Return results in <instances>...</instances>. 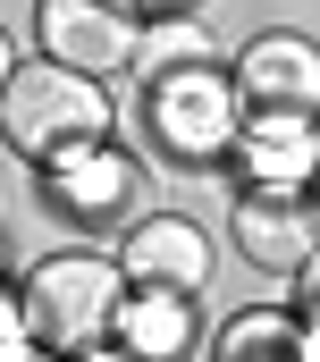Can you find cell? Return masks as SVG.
I'll use <instances>...</instances> for the list:
<instances>
[{
    "label": "cell",
    "mask_w": 320,
    "mask_h": 362,
    "mask_svg": "<svg viewBox=\"0 0 320 362\" xmlns=\"http://www.w3.org/2000/svg\"><path fill=\"white\" fill-rule=\"evenodd\" d=\"M118 8H135V17H185L194 0H118Z\"/></svg>",
    "instance_id": "obj_15"
},
{
    "label": "cell",
    "mask_w": 320,
    "mask_h": 362,
    "mask_svg": "<svg viewBox=\"0 0 320 362\" xmlns=\"http://www.w3.org/2000/svg\"><path fill=\"white\" fill-rule=\"evenodd\" d=\"M135 34H144V17L118 0H34V59H59L93 85L135 68Z\"/></svg>",
    "instance_id": "obj_5"
},
{
    "label": "cell",
    "mask_w": 320,
    "mask_h": 362,
    "mask_svg": "<svg viewBox=\"0 0 320 362\" xmlns=\"http://www.w3.org/2000/svg\"><path fill=\"white\" fill-rule=\"evenodd\" d=\"M118 303H127V278L101 245H68V253H42L34 270L17 278V312H25V337L42 354H84V346H110L118 329Z\"/></svg>",
    "instance_id": "obj_2"
},
{
    "label": "cell",
    "mask_w": 320,
    "mask_h": 362,
    "mask_svg": "<svg viewBox=\"0 0 320 362\" xmlns=\"http://www.w3.org/2000/svg\"><path fill=\"white\" fill-rule=\"evenodd\" d=\"M0 286H17V270H8V245H0Z\"/></svg>",
    "instance_id": "obj_19"
},
{
    "label": "cell",
    "mask_w": 320,
    "mask_h": 362,
    "mask_svg": "<svg viewBox=\"0 0 320 362\" xmlns=\"http://www.w3.org/2000/svg\"><path fill=\"white\" fill-rule=\"evenodd\" d=\"M59 362H135V354H118V346H84V354H59Z\"/></svg>",
    "instance_id": "obj_16"
},
{
    "label": "cell",
    "mask_w": 320,
    "mask_h": 362,
    "mask_svg": "<svg viewBox=\"0 0 320 362\" xmlns=\"http://www.w3.org/2000/svg\"><path fill=\"white\" fill-rule=\"evenodd\" d=\"M219 59V34L185 8V17H144V34H135V68L144 76H168V68H211Z\"/></svg>",
    "instance_id": "obj_12"
},
{
    "label": "cell",
    "mask_w": 320,
    "mask_h": 362,
    "mask_svg": "<svg viewBox=\"0 0 320 362\" xmlns=\"http://www.w3.org/2000/svg\"><path fill=\"white\" fill-rule=\"evenodd\" d=\"M110 346L135 362H194L202 346V295H160V286H127Z\"/></svg>",
    "instance_id": "obj_10"
},
{
    "label": "cell",
    "mask_w": 320,
    "mask_h": 362,
    "mask_svg": "<svg viewBox=\"0 0 320 362\" xmlns=\"http://www.w3.org/2000/svg\"><path fill=\"white\" fill-rule=\"evenodd\" d=\"M312 118H320V110H312Z\"/></svg>",
    "instance_id": "obj_21"
},
{
    "label": "cell",
    "mask_w": 320,
    "mask_h": 362,
    "mask_svg": "<svg viewBox=\"0 0 320 362\" xmlns=\"http://www.w3.org/2000/svg\"><path fill=\"white\" fill-rule=\"evenodd\" d=\"M236 127H244V101L228 85V59L144 76V144L168 169H219L228 144H236Z\"/></svg>",
    "instance_id": "obj_3"
},
{
    "label": "cell",
    "mask_w": 320,
    "mask_h": 362,
    "mask_svg": "<svg viewBox=\"0 0 320 362\" xmlns=\"http://www.w3.org/2000/svg\"><path fill=\"white\" fill-rule=\"evenodd\" d=\"M219 169H236V194H304L320 177V118L312 110H244Z\"/></svg>",
    "instance_id": "obj_7"
},
{
    "label": "cell",
    "mask_w": 320,
    "mask_h": 362,
    "mask_svg": "<svg viewBox=\"0 0 320 362\" xmlns=\"http://www.w3.org/2000/svg\"><path fill=\"white\" fill-rule=\"evenodd\" d=\"M228 236H236V262H253L261 278H295L320 253V219L304 194H236Z\"/></svg>",
    "instance_id": "obj_9"
},
{
    "label": "cell",
    "mask_w": 320,
    "mask_h": 362,
    "mask_svg": "<svg viewBox=\"0 0 320 362\" xmlns=\"http://www.w3.org/2000/svg\"><path fill=\"white\" fill-rule=\"evenodd\" d=\"M110 262H118L127 286H160V295H202L211 270H219L211 228H202V219H185V211H135Z\"/></svg>",
    "instance_id": "obj_6"
},
{
    "label": "cell",
    "mask_w": 320,
    "mask_h": 362,
    "mask_svg": "<svg viewBox=\"0 0 320 362\" xmlns=\"http://www.w3.org/2000/svg\"><path fill=\"white\" fill-rule=\"evenodd\" d=\"M211 362H304L295 312H278V303H244V312H228V329L211 337Z\"/></svg>",
    "instance_id": "obj_11"
},
{
    "label": "cell",
    "mask_w": 320,
    "mask_h": 362,
    "mask_svg": "<svg viewBox=\"0 0 320 362\" xmlns=\"http://www.w3.org/2000/svg\"><path fill=\"white\" fill-rule=\"evenodd\" d=\"M287 286H295V303H287V312H295V320H320V253L287 278Z\"/></svg>",
    "instance_id": "obj_13"
},
{
    "label": "cell",
    "mask_w": 320,
    "mask_h": 362,
    "mask_svg": "<svg viewBox=\"0 0 320 362\" xmlns=\"http://www.w3.org/2000/svg\"><path fill=\"white\" fill-rule=\"evenodd\" d=\"M228 85L244 110H320V42L295 25H270V34L236 42Z\"/></svg>",
    "instance_id": "obj_8"
},
{
    "label": "cell",
    "mask_w": 320,
    "mask_h": 362,
    "mask_svg": "<svg viewBox=\"0 0 320 362\" xmlns=\"http://www.w3.org/2000/svg\"><path fill=\"white\" fill-rule=\"evenodd\" d=\"M8 68H17V42H8V25H0V85H8Z\"/></svg>",
    "instance_id": "obj_17"
},
{
    "label": "cell",
    "mask_w": 320,
    "mask_h": 362,
    "mask_svg": "<svg viewBox=\"0 0 320 362\" xmlns=\"http://www.w3.org/2000/svg\"><path fill=\"white\" fill-rule=\"evenodd\" d=\"M118 135V110L110 85H93L59 59H17L8 85H0V144L25 160V169H51L84 144H110Z\"/></svg>",
    "instance_id": "obj_1"
},
{
    "label": "cell",
    "mask_w": 320,
    "mask_h": 362,
    "mask_svg": "<svg viewBox=\"0 0 320 362\" xmlns=\"http://www.w3.org/2000/svg\"><path fill=\"white\" fill-rule=\"evenodd\" d=\"M304 202H312V219H320V177H312V185H304Z\"/></svg>",
    "instance_id": "obj_20"
},
{
    "label": "cell",
    "mask_w": 320,
    "mask_h": 362,
    "mask_svg": "<svg viewBox=\"0 0 320 362\" xmlns=\"http://www.w3.org/2000/svg\"><path fill=\"white\" fill-rule=\"evenodd\" d=\"M0 362H51V354H42V346H25V354H0Z\"/></svg>",
    "instance_id": "obj_18"
},
{
    "label": "cell",
    "mask_w": 320,
    "mask_h": 362,
    "mask_svg": "<svg viewBox=\"0 0 320 362\" xmlns=\"http://www.w3.org/2000/svg\"><path fill=\"white\" fill-rule=\"evenodd\" d=\"M25 312H17V286H0V354H25Z\"/></svg>",
    "instance_id": "obj_14"
},
{
    "label": "cell",
    "mask_w": 320,
    "mask_h": 362,
    "mask_svg": "<svg viewBox=\"0 0 320 362\" xmlns=\"http://www.w3.org/2000/svg\"><path fill=\"white\" fill-rule=\"evenodd\" d=\"M42 202H51V219H68L84 236H110L144 202V160L118 152V135L110 144H84V152H68V160L42 169Z\"/></svg>",
    "instance_id": "obj_4"
}]
</instances>
